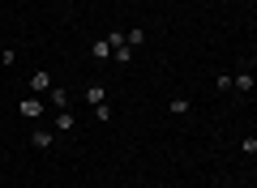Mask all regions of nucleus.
<instances>
[{
  "instance_id": "f257e3e1",
  "label": "nucleus",
  "mask_w": 257,
  "mask_h": 188,
  "mask_svg": "<svg viewBox=\"0 0 257 188\" xmlns=\"http://www.w3.org/2000/svg\"><path fill=\"white\" fill-rule=\"evenodd\" d=\"M18 116L30 120V124H39V120H43V99H39V94H26V99L18 103Z\"/></svg>"
},
{
  "instance_id": "f03ea898",
  "label": "nucleus",
  "mask_w": 257,
  "mask_h": 188,
  "mask_svg": "<svg viewBox=\"0 0 257 188\" xmlns=\"http://www.w3.org/2000/svg\"><path fill=\"white\" fill-rule=\"evenodd\" d=\"M52 86H56V81H52V73H47V69H35V73H30V94H47Z\"/></svg>"
},
{
  "instance_id": "7ed1b4c3",
  "label": "nucleus",
  "mask_w": 257,
  "mask_h": 188,
  "mask_svg": "<svg viewBox=\"0 0 257 188\" xmlns=\"http://www.w3.org/2000/svg\"><path fill=\"white\" fill-rule=\"evenodd\" d=\"M43 99L52 103L56 111H69V90H64V86H52V90H47V94H43Z\"/></svg>"
},
{
  "instance_id": "20e7f679",
  "label": "nucleus",
  "mask_w": 257,
  "mask_h": 188,
  "mask_svg": "<svg viewBox=\"0 0 257 188\" xmlns=\"http://www.w3.org/2000/svg\"><path fill=\"white\" fill-rule=\"evenodd\" d=\"M30 141H35V150H52V141H56V128H43V124H39L35 133H30Z\"/></svg>"
},
{
  "instance_id": "39448f33",
  "label": "nucleus",
  "mask_w": 257,
  "mask_h": 188,
  "mask_svg": "<svg viewBox=\"0 0 257 188\" xmlns=\"http://www.w3.org/2000/svg\"><path fill=\"white\" fill-rule=\"evenodd\" d=\"M82 99H86V107H99V103H107V90H103L99 81H90V86H86V94H82Z\"/></svg>"
},
{
  "instance_id": "423d86ee",
  "label": "nucleus",
  "mask_w": 257,
  "mask_h": 188,
  "mask_svg": "<svg viewBox=\"0 0 257 188\" xmlns=\"http://www.w3.org/2000/svg\"><path fill=\"white\" fill-rule=\"evenodd\" d=\"M253 73H236V77H231V90H240V94H253Z\"/></svg>"
},
{
  "instance_id": "0eeeda50",
  "label": "nucleus",
  "mask_w": 257,
  "mask_h": 188,
  "mask_svg": "<svg viewBox=\"0 0 257 188\" xmlns=\"http://www.w3.org/2000/svg\"><path fill=\"white\" fill-rule=\"evenodd\" d=\"M56 128H60V133H73V128H77V116H73V111H56Z\"/></svg>"
},
{
  "instance_id": "6e6552de",
  "label": "nucleus",
  "mask_w": 257,
  "mask_h": 188,
  "mask_svg": "<svg viewBox=\"0 0 257 188\" xmlns=\"http://www.w3.org/2000/svg\"><path fill=\"white\" fill-rule=\"evenodd\" d=\"M124 43H128V47H142V43H146V30H142V26H128Z\"/></svg>"
},
{
  "instance_id": "1a4fd4ad",
  "label": "nucleus",
  "mask_w": 257,
  "mask_h": 188,
  "mask_svg": "<svg viewBox=\"0 0 257 188\" xmlns=\"http://www.w3.org/2000/svg\"><path fill=\"white\" fill-rule=\"evenodd\" d=\"M189 107H193V103L184 99V94H176V99L167 103V111H172V116H184V111H189Z\"/></svg>"
},
{
  "instance_id": "9d476101",
  "label": "nucleus",
  "mask_w": 257,
  "mask_h": 188,
  "mask_svg": "<svg viewBox=\"0 0 257 188\" xmlns=\"http://www.w3.org/2000/svg\"><path fill=\"white\" fill-rule=\"evenodd\" d=\"M240 154H244V158H257V133H248L244 141H240Z\"/></svg>"
},
{
  "instance_id": "9b49d317",
  "label": "nucleus",
  "mask_w": 257,
  "mask_h": 188,
  "mask_svg": "<svg viewBox=\"0 0 257 188\" xmlns=\"http://www.w3.org/2000/svg\"><path fill=\"white\" fill-rule=\"evenodd\" d=\"M94 60H111V43L107 39H94Z\"/></svg>"
},
{
  "instance_id": "f8f14e48",
  "label": "nucleus",
  "mask_w": 257,
  "mask_h": 188,
  "mask_svg": "<svg viewBox=\"0 0 257 188\" xmlns=\"http://www.w3.org/2000/svg\"><path fill=\"white\" fill-rule=\"evenodd\" d=\"M94 111V120H99V124H111V107L107 103H99V107H90Z\"/></svg>"
},
{
  "instance_id": "ddd939ff",
  "label": "nucleus",
  "mask_w": 257,
  "mask_h": 188,
  "mask_svg": "<svg viewBox=\"0 0 257 188\" xmlns=\"http://www.w3.org/2000/svg\"><path fill=\"white\" fill-rule=\"evenodd\" d=\"M0 56H5V43H0Z\"/></svg>"
}]
</instances>
